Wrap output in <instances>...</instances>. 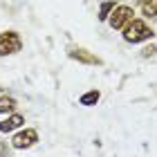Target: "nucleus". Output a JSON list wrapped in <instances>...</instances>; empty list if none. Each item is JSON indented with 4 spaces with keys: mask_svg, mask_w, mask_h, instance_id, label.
Masks as SVG:
<instances>
[{
    "mask_svg": "<svg viewBox=\"0 0 157 157\" xmlns=\"http://www.w3.org/2000/svg\"><path fill=\"white\" fill-rule=\"evenodd\" d=\"M36 141H38V132L34 130V128H25V130H20V132L13 135L11 146L16 148V151H23V148H32Z\"/></svg>",
    "mask_w": 157,
    "mask_h": 157,
    "instance_id": "20e7f679",
    "label": "nucleus"
},
{
    "mask_svg": "<svg viewBox=\"0 0 157 157\" xmlns=\"http://www.w3.org/2000/svg\"><path fill=\"white\" fill-rule=\"evenodd\" d=\"M23 124H25L23 115H11V117H7L5 121H0V132H11V130H16V128H20Z\"/></svg>",
    "mask_w": 157,
    "mask_h": 157,
    "instance_id": "423d86ee",
    "label": "nucleus"
},
{
    "mask_svg": "<svg viewBox=\"0 0 157 157\" xmlns=\"http://www.w3.org/2000/svg\"><path fill=\"white\" fill-rule=\"evenodd\" d=\"M67 54H70V59L83 63V65H101V59H99V56H94L92 52H88L85 47H70Z\"/></svg>",
    "mask_w": 157,
    "mask_h": 157,
    "instance_id": "39448f33",
    "label": "nucleus"
},
{
    "mask_svg": "<svg viewBox=\"0 0 157 157\" xmlns=\"http://www.w3.org/2000/svg\"><path fill=\"white\" fill-rule=\"evenodd\" d=\"M23 49V38L18 32H2L0 34V56H9Z\"/></svg>",
    "mask_w": 157,
    "mask_h": 157,
    "instance_id": "7ed1b4c3",
    "label": "nucleus"
},
{
    "mask_svg": "<svg viewBox=\"0 0 157 157\" xmlns=\"http://www.w3.org/2000/svg\"><path fill=\"white\" fill-rule=\"evenodd\" d=\"M139 7L146 18H157V0H141Z\"/></svg>",
    "mask_w": 157,
    "mask_h": 157,
    "instance_id": "0eeeda50",
    "label": "nucleus"
},
{
    "mask_svg": "<svg viewBox=\"0 0 157 157\" xmlns=\"http://www.w3.org/2000/svg\"><path fill=\"white\" fill-rule=\"evenodd\" d=\"M155 54H157V47L155 45H148V47L141 49V56H144V59H153Z\"/></svg>",
    "mask_w": 157,
    "mask_h": 157,
    "instance_id": "9b49d317",
    "label": "nucleus"
},
{
    "mask_svg": "<svg viewBox=\"0 0 157 157\" xmlns=\"http://www.w3.org/2000/svg\"><path fill=\"white\" fill-rule=\"evenodd\" d=\"M7 153V144H5V141H0V155H5Z\"/></svg>",
    "mask_w": 157,
    "mask_h": 157,
    "instance_id": "f8f14e48",
    "label": "nucleus"
},
{
    "mask_svg": "<svg viewBox=\"0 0 157 157\" xmlns=\"http://www.w3.org/2000/svg\"><path fill=\"white\" fill-rule=\"evenodd\" d=\"M132 16H135L132 7H128V5H117L115 9H112V13L108 16V25L112 27V29H124V27L132 20Z\"/></svg>",
    "mask_w": 157,
    "mask_h": 157,
    "instance_id": "f03ea898",
    "label": "nucleus"
},
{
    "mask_svg": "<svg viewBox=\"0 0 157 157\" xmlns=\"http://www.w3.org/2000/svg\"><path fill=\"white\" fill-rule=\"evenodd\" d=\"M101 99V94H99V90H90V92H85V94H81V105H97V101Z\"/></svg>",
    "mask_w": 157,
    "mask_h": 157,
    "instance_id": "9d476101",
    "label": "nucleus"
},
{
    "mask_svg": "<svg viewBox=\"0 0 157 157\" xmlns=\"http://www.w3.org/2000/svg\"><path fill=\"white\" fill-rule=\"evenodd\" d=\"M121 32H124V40H126V43H132V45H135V43H141V40H148V38L155 36V32L144 23V20H139V18H132Z\"/></svg>",
    "mask_w": 157,
    "mask_h": 157,
    "instance_id": "f257e3e1",
    "label": "nucleus"
},
{
    "mask_svg": "<svg viewBox=\"0 0 157 157\" xmlns=\"http://www.w3.org/2000/svg\"><path fill=\"white\" fill-rule=\"evenodd\" d=\"M16 99L13 97H7V94H2L0 97V115H5V112H13L16 110Z\"/></svg>",
    "mask_w": 157,
    "mask_h": 157,
    "instance_id": "1a4fd4ad",
    "label": "nucleus"
},
{
    "mask_svg": "<svg viewBox=\"0 0 157 157\" xmlns=\"http://www.w3.org/2000/svg\"><path fill=\"white\" fill-rule=\"evenodd\" d=\"M115 7H117V2H115V0H103V2H101V7H99V20H101V23H105Z\"/></svg>",
    "mask_w": 157,
    "mask_h": 157,
    "instance_id": "6e6552de",
    "label": "nucleus"
}]
</instances>
